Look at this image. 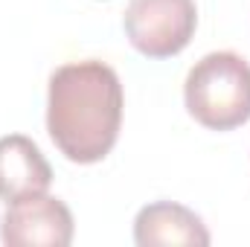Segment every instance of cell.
Instances as JSON below:
<instances>
[{
	"label": "cell",
	"instance_id": "8992f818",
	"mask_svg": "<svg viewBox=\"0 0 250 247\" xmlns=\"http://www.w3.org/2000/svg\"><path fill=\"white\" fill-rule=\"evenodd\" d=\"M134 242L140 247L157 245H209L204 221L175 201H154L143 206L134 218Z\"/></svg>",
	"mask_w": 250,
	"mask_h": 247
},
{
	"label": "cell",
	"instance_id": "7a4b0ae2",
	"mask_svg": "<svg viewBox=\"0 0 250 247\" xmlns=\"http://www.w3.org/2000/svg\"><path fill=\"white\" fill-rule=\"evenodd\" d=\"M184 102L195 123L233 131L250 120V64L230 50L209 53L189 70Z\"/></svg>",
	"mask_w": 250,
	"mask_h": 247
},
{
	"label": "cell",
	"instance_id": "277c9868",
	"mask_svg": "<svg viewBox=\"0 0 250 247\" xmlns=\"http://www.w3.org/2000/svg\"><path fill=\"white\" fill-rule=\"evenodd\" d=\"M0 239L9 247H67L73 242V212L47 192L21 198L3 212Z\"/></svg>",
	"mask_w": 250,
	"mask_h": 247
},
{
	"label": "cell",
	"instance_id": "6da1fadb",
	"mask_svg": "<svg viewBox=\"0 0 250 247\" xmlns=\"http://www.w3.org/2000/svg\"><path fill=\"white\" fill-rule=\"evenodd\" d=\"M123 105V82L111 64L96 59L64 64L50 76V140L70 163H99L117 145Z\"/></svg>",
	"mask_w": 250,
	"mask_h": 247
},
{
	"label": "cell",
	"instance_id": "5b68a950",
	"mask_svg": "<svg viewBox=\"0 0 250 247\" xmlns=\"http://www.w3.org/2000/svg\"><path fill=\"white\" fill-rule=\"evenodd\" d=\"M53 184V169L41 148L23 137H0V201L15 204L29 195H41Z\"/></svg>",
	"mask_w": 250,
	"mask_h": 247
},
{
	"label": "cell",
	"instance_id": "3957f363",
	"mask_svg": "<svg viewBox=\"0 0 250 247\" xmlns=\"http://www.w3.org/2000/svg\"><path fill=\"white\" fill-rule=\"evenodd\" d=\"M125 35L146 59H172L184 53L198 26L195 0H128Z\"/></svg>",
	"mask_w": 250,
	"mask_h": 247
}]
</instances>
